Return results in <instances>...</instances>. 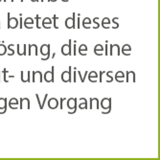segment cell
I'll return each instance as SVG.
<instances>
[{
    "instance_id": "5",
    "label": "cell",
    "mask_w": 160,
    "mask_h": 160,
    "mask_svg": "<svg viewBox=\"0 0 160 160\" xmlns=\"http://www.w3.org/2000/svg\"><path fill=\"white\" fill-rule=\"evenodd\" d=\"M94 50H95V54H96V55H97V54H99V56H100V54L102 55V53H99L98 51H103L104 49H103V47H102V46L99 44V45H97V46L95 47V49H94Z\"/></svg>"
},
{
    "instance_id": "4",
    "label": "cell",
    "mask_w": 160,
    "mask_h": 160,
    "mask_svg": "<svg viewBox=\"0 0 160 160\" xmlns=\"http://www.w3.org/2000/svg\"><path fill=\"white\" fill-rule=\"evenodd\" d=\"M7 53V48L4 44H0V55H4Z\"/></svg>"
},
{
    "instance_id": "6",
    "label": "cell",
    "mask_w": 160,
    "mask_h": 160,
    "mask_svg": "<svg viewBox=\"0 0 160 160\" xmlns=\"http://www.w3.org/2000/svg\"><path fill=\"white\" fill-rule=\"evenodd\" d=\"M79 51H80V54H81V53H82V51H87V48H86V46H85L84 44H82V45H81V46H80Z\"/></svg>"
},
{
    "instance_id": "2",
    "label": "cell",
    "mask_w": 160,
    "mask_h": 160,
    "mask_svg": "<svg viewBox=\"0 0 160 160\" xmlns=\"http://www.w3.org/2000/svg\"><path fill=\"white\" fill-rule=\"evenodd\" d=\"M62 54L65 55V56H69L71 55V48H70V44H65L62 46Z\"/></svg>"
},
{
    "instance_id": "1",
    "label": "cell",
    "mask_w": 160,
    "mask_h": 160,
    "mask_svg": "<svg viewBox=\"0 0 160 160\" xmlns=\"http://www.w3.org/2000/svg\"><path fill=\"white\" fill-rule=\"evenodd\" d=\"M62 79L64 82H70L71 81V75H70V71L66 72L64 71L62 73Z\"/></svg>"
},
{
    "instance_id": "7",
    "label": "cell",
    "mask_w": 160,
    "mask_h": 160,
    "mask_svg": "<svg viewBox=\"0 0 160 160\" xmlns=\"http://www.w3.org/2000/svg\"><path fill=\"white\" fill-rule=\"evenodd\" d=\"M123 78L124 77V74H123V72H118V73H117V75H116V79H118V78Z\"/></svg>"
},
{
    "instance_id": "3",
    "label": "cell",
    "mask_w": 160,
    "mask_h": 160,
    "mask_svg": "<svg viewBox=\"0 0 160 160\" xmlns=\"http://www.w3.org/2000/svg\"><path fill=\"white\" fill-rule=\"evenodd\" d=\"M48 105H49L50 108H56L58 107V105H59V103H58V101L55 98H52L51 100H49Z\"/></svg>"
}]
</instances>
